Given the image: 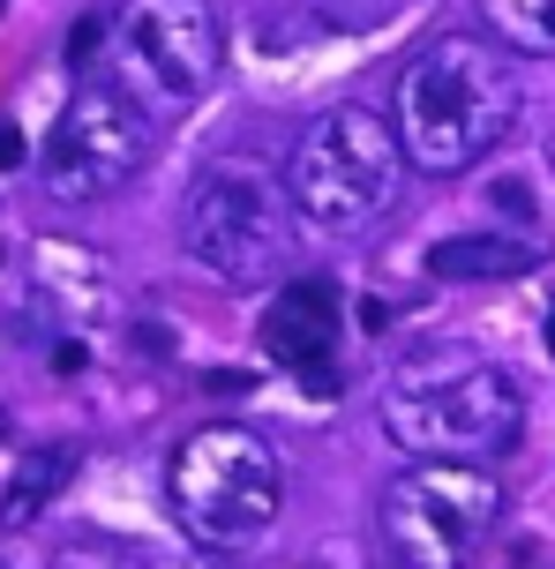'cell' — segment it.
<instances>
[{
    "label": "cell",
    "mask_w": 555,
    "mask_h": 569,
    "mask_svg": "<svg viewBox=\"0 0 555 569\" xmlns=\"http://www.w3.org/2000/svg\"><path fill=\"white\" fill-rule=\"evenodd\" d=\"M166 502H174V525L188 532V547H204V555H248L278 525V502H286L278 450L240 420L196 427V435L174 442Z\"/></svg>",
    "instance_id": "obj_2"
},
{
    "label": "cell",
    "mask_w": 555,
    "mask_h": 569,
    "mask_svg": "<svg viewBox=\"0 0 555 569\" xmlns=\"http://www.w3.org/2000/svg\"><path fill=\"white\" fill-rule=\"evenodd\" d=\"M526 270H541V240H518V232H450V240H436L428 248V278L443 284H488V278H526Z\"/></svg>",
    "instance_id": "obj_10"
},
{
    "label": "cell",
    "mask_w": 555,
    "mask_h": 569,
    "mask_svg": "<svg viewBox=\"0 0 555 569\" xmlns=\"http://www.w3.org/2000/svg\"><path fill=\"white\" fill-rule=\"evenodd\" d=\"M518 68H511V46L503 38H473V30H450V38H428L420 53L406 60L398 76V98H390V128L406 142V166L450 172L480 166L511 128H518Z\"/></svg>",
    "instance_id": "obj_1"
},
{
    "label": "cell",
    "mask_w": 555,
    "mask_h": 569,
    "mask_svg": "<svg viewBox=\"0 0 555 569\" xmlns=\"http://www.w3.org/2000/svg\"><path fill=\"white\" fill-rule=\"evenodd\" d=\"M503 517L496 465H458V457H413L383 487V547L398 569H473Z\"/></svg>",
    "instance_id": "obj_6"
},
{
    "label": "cell",
    "mask_w": 555,
    "mask_h": 569,
    "mask_svg": "<svg viewBox=\"0 0 555 569\" xmlns=\"http://www.w3.org/2000/svg\"><path fill=\"white\" fill-rule=\"evenodd\" d=\"M286 188L316 232H368L406 188V142L383 113L338 106L293 142Z\"/></svg>",
    "instance_id": "obj_5"
},
{
    "label": "cell",
    "mask_w": 555,
    "mask_h": 569,
    "mask_svg": "<svg viewBox=\"0 0 555 569\" xmlns=\"http://www.w3.org/2000/svg\"><path fill=\"white\" fill-rule=\"evenodd\" d=\"M226 68V23L210 0H120L113 16V83L150 120L196 113Z\"/></svg>",
    "instance_id": "obj_7"
},
{
    "label": "cell",
    "mask_w": 555,
    "mask_h": 569,
    "mask_svg": "<svg viewBox=\"0 0 555 569\" xmlns=\"http://www.w3.org/2000/svg\"><path fill=\"white\" fill-rule=\"evenodd\" d=\"M0 442H8V412H0Z\"/></svg>",
    "instance_id": "obj_16"
},
{
    "label": "cell",
    "mask_w": 555,
    "mask_h": 569,
    "mask_svg": "<svg viewBox=\"0 0 555 569\" xmlns=\"http://www.w3.org/2000/svg\"><path fill=\"white\" fill-rule=\"evenodd\" d=\"M383 435L406 457H458V465H496L526 435L518 382L488 360H413L383 390Z\"/></svg>",
    "instance_id": "obj_3"
},
{
    "label": "cell",
    "mask_w": 555,
    "mask_h": 569,
    "mask_svg": "<svg viewBox=\"0 0 555 569\" xmlns=\"http://www.w3.org/2000/svg\"><path fill=\"white\" fill-rule=\"evenodd\" d=\"M548 352H555V308H548Z\"/></svg>",
    "instance_id": "obj_15"
},
{
    "label": "cell",
    "mask_w": 555,
    "mask_h": 569,
    "mask_svg": "<svg viewBox=\"0 0 555 569\" xmlns=\"http://www.w3.org/2000/svg\"><path fill=\"white\" fill-rule=\"evenodd\" d=\"M53 569H166V562L136 540H113V532H76V540H60Z\"/></svg>",
    "instance_id": "obj_13"
},
{
    "label": "cell",
    "mask_w": 555,
    "mask_h": 569,
    "mask_svg": "<svg viewBox=\"0 0 555 569\" xmlns=\"http://www.w3.org/2000/svg\"><path fill=\"white\" fill-rule=\"evenodd\" d=\"M0 16H8V0H0Z\"/></svg>",
    "instance_id": "obj_17"
},
{
    "label": "cell",
    "mask_w": 555,
    "mask_h": 569,
    "mask_svg": "<svg viewBox=\"0 0 555 569\" xmlns=\"http://www.w3.org/2000/svg\"><path fill=\"white\" fill-rule=\"evenodd\" d=\"M300 202L264 158H218L204 166V180L188 188V210H180V240L188 256L218 270L226 284H270L286 278L293 256H300Z\"/></svg>",
    "instance_id": "obj_4"
},
{
    "label": "cell",
    "mask_w": 555,
    "mask_h": 569,
    "mask_svg": "<svg viewBox=\"0 0 555 569\" xmlns=\"http://www.w3.org/2000/svg\"><path fill=\"white\" fill-rule=\"evenodd\" d=\"M0 166H23V136L16 128H0Z\"/></svg>",
    "instance_id": "obj_14"
},
{
    "label": "cell",
    "mask_w": 555,
    "mask_h": 569,
    "mask_svg": "<svg viewBox=\"0 0 555 569\" xmlns=\"http://www.w3.org/2000/svg\"><path fill=\"white\" fill-rule=\"evenodd\" d=\"M480 23L511 53H533V60L555 53V0H480Z\"/></svg>",
    "instance_id": "obj_11"
},
{
    "label": "cell",
    "mask_w": 555,
    "mask_h": 569,
    "mask_svg": "<svg viewBox=\"0 0 555 569\" xmlns=\"http://www.w3.org/2000/svg\"><path fill=\"white\" fill-rule=\"evenodd\" d=\"M264 352L278 368H293L300 382L330 390V352H338V284L330 278H293L270 292L264 308Z\"/></svg>",
    "instance_id": "obj_9"
},
{
    "label": "cell",
    "mask_w": 555,
    "mask_h": 569,
    "mask_svg": "<svg viewBox=\"0 0 555 569\" xmlns=\"http://www.w3.org/2000/svg\"><path fill=\"white\" fill-rule=\"evenodd\" d=\"M150 142H158V120H150L128 90L120 83H83L60 106V120L46 128L38 180H46L53 202H106L150 166Z\"/></svg>",
    "instance_id": "obj_8"
},
{
    "label": "cell",
    "mask_w": 555,
    "mask_h": 569,
    "mask_svg": "<svg viewBox=\"0 0 555 569\" xmlns=\"http://www.w3.org/2000/svg\"><path fill=\"white\" fill-rule=\"evenodd\" d=\"M68 472H76V457H68V450L23 457V465H16V487H8V502H0V517H8V525H30V517L46 510L60 487H68Z\"/></svg>",
    "instance_id": "obj_12"
}]
</instances>
